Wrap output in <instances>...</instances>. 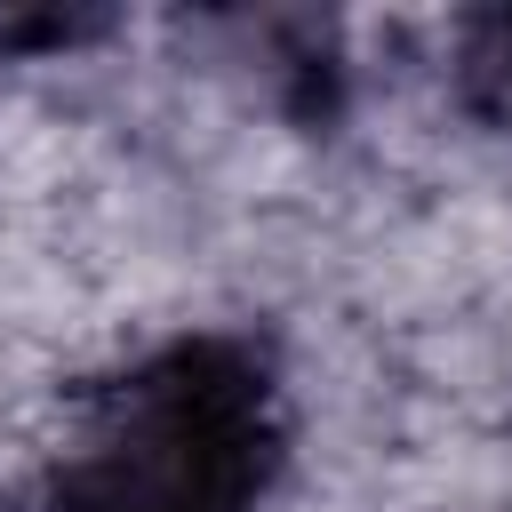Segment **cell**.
<instances>
[{"label": "cell", "mask_w": 512, "mask_h": 512, "mask_svg": "<svg viewBox=\"0 0 512 512\" xmlns=\"http://www.w3.org/2000/svg\"><path fill=\"white\" fill-rule=\"evenodd\" d=\"M456 80H464V104L472 112H488L496 128H512V8H488V16L464 24Z\"/></svg>", "instance_id": "cell-1"}]
</instances>
